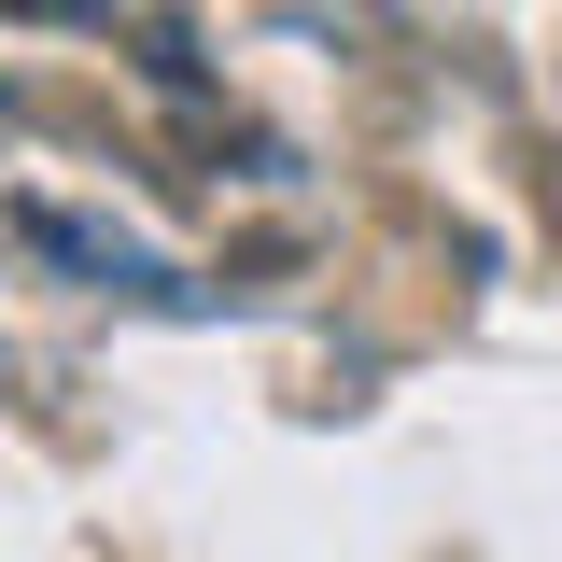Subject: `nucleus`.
Here are the masks:
<instances>
[{
	"instance_id": "nucleus-3",
	"label": "nucleus",
	"mask_w": 562,
	"mask_h": 562,
	"mask_svg": "<svg viewBox=\"0 0 562 562\" xmlns=\"http://www.w3.org/2000/svg\"><path fill=\"white\" fill-rule=\"evenodd\" d=\"M0 113H14V70H0Z\"/></svg>"
},
{
	"instance_id": "nucleus-2",
	"label": "nucleus",
	"mask_w": 562,
	"mask_h": 562,
	"mask_svg": "<svg viewBox=\"0 0 562 562\" xmlns=\"http://www.w3.org/2000/svg\"><path fill=\"white\" fill-rule=\"evenodd\" d=\"M0 14H99V0H0Z\"/></svg>"
},
{
	"instance_id": "nucleus-1",
	"label": "nucleus",
	"mask_w": 562,
	"mask_h": 562,
	"mask_svg": "<svg viewBox=\"0 0 562 562\" xmlns=\"http://www.w3.org/2000/svg\"><path fill=\"white\" fill-rule=\"evenodd\" d=\"M14 225H29V239H43L57 268H85V281H155V268H140V254H127V239H99V225H70V211H43V198L14 211Z\"/></svg>"
}]
</instances>
